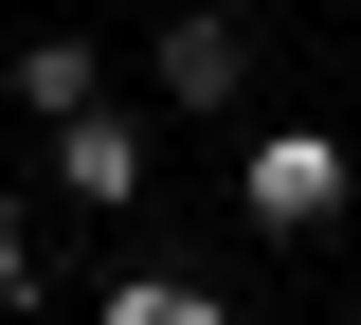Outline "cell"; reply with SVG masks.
<instances>
[{
    "label": "cell",
    "instance_id": "1",
    "mask_svg": "<svg viewBox=\"0 0 361 325\" xmlns=\"http://www.w3.org/2000/svg\"><path fill=\"white\" fill-rule=\"evenodd\" d=\"M145 73H163V109H180V127H217V109L253 91V18H235V0H180L163 37H145Z\"/></svg>",
    "mask_w": 361,
    "mask_h": 325
},
{
    "label": "cell",
    "instance_id": "2",
    "mask_svg": "<svg viewBox=\"0 0 361 325\" xmlns=\"http://www.w3.org/2000/svg\"><path fill=\"white\" fill-rule=\"evenodd\" d=\"M235 199H253V235H325V217H343V145H325V127H271Z\"/></svg>",
    "mask_w": 361,
    "mask_h": 325
},
{
    "label": "cell",
    "instance_id": "3",
    "mask_svg": "<svg viewBox=\"0 0 361 325\" xmlns=\"http://www.w3.org/2000/svg\"><path fill=\"white\" fill-rule=\"evenodd\" d=\"M145 163H163V145H145L127 109H73V127H54V199H90V217H127Z\"/></svg>",
    "mask_w": 361,
    "mask_h": 325
},
{
    "label": "cell",
    "instance_id": "4",
    "mask_svg": "<svg viewBox=\"0 0 361 325\" xmlns=\"http://www.w3.org/2000/svg\"><path fill=\"white\" fill-rule=\"evenodd\" d=\"M0 91L37 109V127H73V109H109V54H90V37H18V54H0Z\"/></svg>",
    "mask_w": 361,
    "mask_h": 325
},
{
    "label": "cell",
    "instance_id": "5",
    "mask_svg": "<svg viewBox=\"0 0 361 325\" xmlns=\"http://www.w3.org/2000/svg\"><path fill=\"white\" fill-rule=\"evenodd\" d=\"M109 325H235L217 289H180V271H109Z\"/></svg>",
    "mask_w": 361,
    "mask_h": 325
},
{
    "label": "cell",
    "instance_id": "6",
    "mask_svg": "<svg viewBox=\"0 0 361 325\" xmlns=\"http://www.w3.org/2000/svg\"><path fill=\"white\" fill-rule=\"evenodd\" d=\"M37 289H54V271H37V217L0 199V307H37Z\"/></svg>",
    "mask_w": 361,
    "mask_h": 325
}]
</instances>
